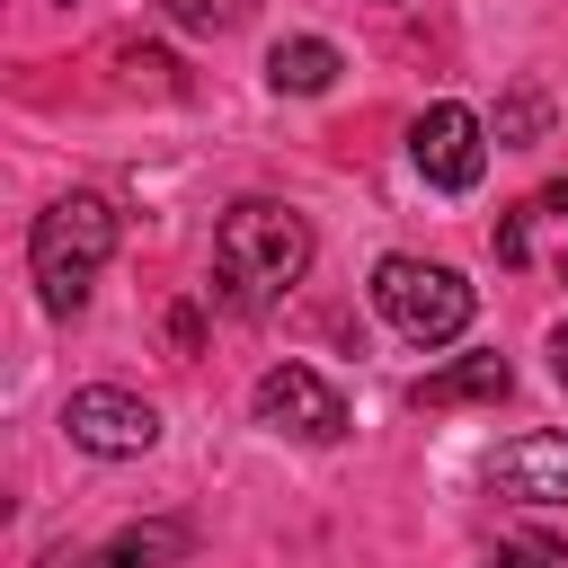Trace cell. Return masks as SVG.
Returning a JSON list of instances; mask_svg holds the SVG:
<instances>
[{
  "mask_svg": "<svg viewBox=\"0 0 568 568\" xmlns=\"http://www.w3.org/2000/svg\"><path fill=\"white\" fill-rule=\"evenodd\" d=\"M302 266H311V222L302 213H284L266 195L222 213V231H213V302L266 311V302H284L302 284Z\"/></svg>",
  "mask_w": 568,
  "mask_h": 568,
  "instance_id": "1",
  "label": "cell"
},
{
  "mask_svg": "<svg viewBox=\"0 0 568 568\" xmlns=\"http://www.w3.org/2000/svg\"><path fill=\"white\" fill-rule=\"evenodd\" d=\"M488 488L524 506H568V435H515L488 453Z\"/></svg>",
  "mask_w": 568,
  "mask_h": 568,
  "instance_id": "8",
  "label": "cell"
},
{
  "mask_svg": "<svg viewBox=\"0 0 568 568\" xmlns=\"http://www.w3.org/2000/svg\"><path fill=\"white\" fill-rule=\"evenodd\" d=\"M62 435H71L80 453H98V462H133V453H151V444H160V408H151L142 390L89 382V390H71V399H62Z\"/></svg>",
  "mask_w": 568,
  "mask_h": 568,
  "instance_id": "4",
  "label": "cell"
},
{
  "mask_svg": "<svg viewBox=\"0 0 568 568\" xmlns=\"http://www.w3.org/2000/svg\"><path fill=\"white\" fill-rule=\"evenodd\" d=\"M186 559V524H124L115 541H98V550H53L44 568H178Z\"/></svg>",
  "mask_w": 568,
  "mask_h": 568,
  "instance_id": "9",
  "label": "cell"
},
{
  "mask_svg": "<svg viewBox=\"0 0 568 568\" xmlns=\"http://www.w3.org/2000/svg\"><path fill=\"white\" fill-rule=\"evenodd\" d=\"M488 568H559V559H541V550H524V541H497V559Z\"/></svg>",
  "mask_w": 568,
  "mask_h": 568,
  "instance_id": "16",
  "label": "cell"
},
{
  "mask_svg": "<svg viewBox=\"0 0 568 568\" xmlns=\"http://www.w3.org/2000/svg\"><path fill=\"white\" fill-rule=\"evenodd\" d=\"M550 373H559V390H568V320L550 328Z\"/></svg>",
  "mask_w": 568,
  "mask_h": 568,
  "instance_id": "17",
  "label": "cell"
},
{
  "mask_svg": "<svg viewBox=\"0 0 568 568\" xmlns=\"http://www.w3.org/2000/svg\"><path fill=\"white\" fill-rule=\"evenodd\" d=\"M240 9H248V0H169V18H178L186 36H222V27H240Z\"/></svg>",
  "mask_w": 568,
  "mask_h": 568,
  "instance_id": "13",
  "label": "cell"
},
{
  "mask_svg": "<svg viewBox=\"0 0 568 568\" xmlns=\"http://www.w3.org/2000/svg\"><path fill=\"white\" fill-rule=\"evenodd\" d=\"M408 160H417V178H426V186L470 195V186H479V169H488V124H479L470 106L435 98V106L408 124Z\"/></svg>",
  "mask_w": 568,
  "mask_h": 568,
  "instance_id": "5",
  "label": "cell"
},
{
  "mask_svg": "<svg viewBox=\"0 0 568 568\" xmlns=\"http://www.w3.org/2000/svg\"><path fill=\"white\" fill-rule=\"evenodd\" d=\"M337 71H346V62H337V44H328V36H284V44L266 53V80H275L284 98H320Z\"/></svg>",
  "mask_w": 568,
  "mask_h": 568,
  "instance_id": "11",
  "label": "cell"
},
{
  "mask_svg": "<svg viewBox=\"0 0 568 568\" xmlns=\"http://www.w3.org/2000/svg\"><path fill=\"white\" fill-rule=\"evenodd\" d=\"M124 71H133L142 89H178V80H169V53H142V44H124Z\"/></svg>",
  "mask_w": 568,
  "mask_h": 568,
  "instance_id": "14",
  "label": "cell"
},
{
  "mask_svg": "<svg viewBox=\"0 0 568 568\" xmlns=\"http://www.w3.org/2000/svg\"><path fill=\"white\" fill-rule=\"evenodd\" d=\"M506 390H515V364H506V355H462V364L426 373L408 399H417V408H479V399H506Z\"/></svg>",
  "mask_w": 568,
  "mask_h": 568,
  "instance_id": "10",
  "label": "cell"
},
{
  "mask_svg": "<svg viewBox=\"0 0 568 568\" xmlns=\"http://www.w3.org/2000/svg\"><path fill=\"white\" fill-rule=\"evenodd\" d=\"M248 408H257L266 435H293V444H337V435H346V399H337L311 364H275V373H257Z\"/></svg>",
  "mask_w": 568,
  "mask_h": 568,
  "instance_id": "6",
  "label": "cell"
},
{
  "mask_svg": "<svg viewBox=\"0 0 568 568\" xmlns=\"http://www.w3.org/2000/svg\"><path fill=\"white\" fill-rule=\"evenodd\" d=\"M497 257H506V266H541V257H550V266L568 275V178H559V186H532V195L497 222Z\"/></svg>",
  "mask_w": 568,
  "mask_h": 568,
  "instance_id": "7",
  "label": "cell"
},
{
  "mask_svg": "<svg viewBox=\"0 0 568 568\" xmlns=\"http://www.w3.org/2000/svg\"><path fill=\"white\" fill-rule=\"evenodd\" d=\"M106 257H115V204L89 195V186L80 195H53L36 213V231H27V275H36V293H44L53 320H71L89 302V284H98Z\"/></svg>",
  "mask_w": 568,
  "mask_h": 568,
  "instance_id": "2",
  "label": "cell"
},
{
  "mask_svg": "<svg viewBox=\"0 0 568 568\" xmlns=\"http://www.w3.org/2000/svg\"><path fill=\"white\" fill-rule=\"evenodd\" d=\"M541 133H550V98H541V89H506V98H497L488 142H497V151H532Z\"/></svg>",
  "mask_w": 568,
  "mask_h": 568,
  "instance_id": "12",
  "label": "cell"
},
{
  "mask_svg": "<svg viewBox=\"0 0 568 568\" xmlns=\"http://www.w3.org/2000/svg\"><path fill=\"white\" fill-rule=\"evenodd\" d=\"M169 337H178V346H195V337H204V311H195V302H178V311H169Z\"/></svg>",
  "mask_w": 568,
  "mask_h": 568,
  "instance_id": "15",
  "label": "cell"
},
{
  "mask_svg": "<svg viewBox=\"0 0 568 568\" xmlns=\"http://www.w3.org/2000/svg\"><path fill=\"white\" fill-rule=\"evenodd\" d=\"M373 311H382L408 346H453V337L470 328L479 293H470L453 266H435V257H382V266H373Z\"/></svg>",
  "mask_w": 568,
  "mask_h": 568,
  "instance_id": "3",
  "label": "cell"
}]
</instances>
